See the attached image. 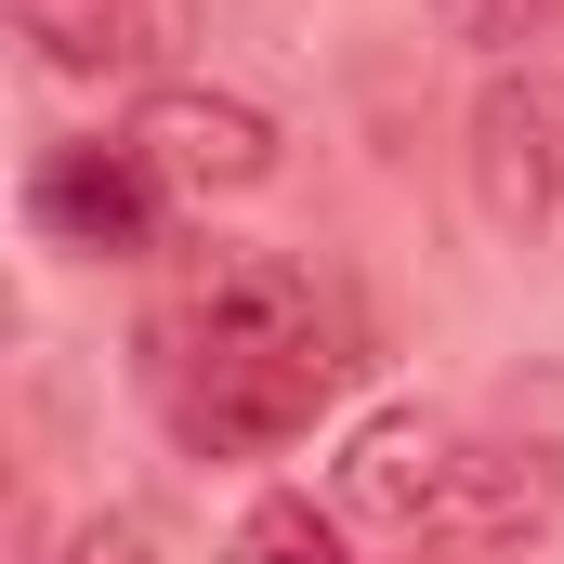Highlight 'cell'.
Here are the masks:
<instances>
[{
	"label": "cell",
	"mask_w": 564,
	"mask_h": 564,
	"mask_svg": "<svg viewBox=\"0 0 564 564\" xmlns=\"http://www.w3.org/2000/svg\"><path fill=\"white\" fill-rule=\"evenodd\" d=\"M144 394L197 459H263L341 394V368H276V355H197V341H144Z\"/></svg>",
	"instance_id": "2"
},
{
	"label": "cell",
	"mask_w": 564,
	"mask_h": 564,
	"mask_svg": "<svg viewBox=\"0 0 564 564\" xmlns=\"http://www.w3.org/2000/svg\"><path fill=\"white\" fill-rule=\"evenodd\" d=\"M144 341H197V355H276V368H341V302L302 276L289 250H210L197 276L144 315Z\"/></svg>",
	"instance_id": "1"
},
{
	"label": "cell",
	"mask_w": 564,
	"mask_h": 564,
	"mask_svg": "<svg viewBox=\"0 0 564 564\" xmlns=\"http://www.w3.org/2000/svg\"><path fill=\"white\" fill-rule=\"evenodd\" d=\"M224 564H355V525H341V512H315L302 486H276V499H250V512H237Z\"/></svg>",
	"instance_id": "9"
},
{
	"label": "cell",
	"mask_w": 564,
	"mask_h": 564,
	"mask_svg": "<svg viewBox=\"0 0 564 564\" xmlns=\"http://www.w3.org/2000/svg\"><path fill=\"white\" fill-rule=\"evenodd\" d=\"M459 473H473V433L433 421V408H368L328 459V512L341 525H381V539H446L459 512Z\"/></svg>",
	"instance_id": "4"
},
{
	"label": "cell",
	"mask_w": 564,
	"mask_h": 564,
	"mask_svg": "<svg viewBox=\"0 0 564 564\" xmlns=\"http://www.w3.org/2000/svg\"><path fill=\"white\" fill-rule=\"evenodd\" d=\"M13 40H40L53 79H132L158 53V0H13Z\"/></svg>",
	"instance_id": "8"
},
{
	"label": "cell",
	"mask_w": 564,
	"mask_h": 564,
	"mask_svg": "<svg viewBox=\"0 0 564 564\" xmlns=\"http://www.w3.org/2000/svg\"><path fill=\"white\" fill-rule=\"evenodd\" d=\"M158 210H171V184H158L144 144H53L40 184H26V224H40L53 250H93V263L158 250Z\"/></svg>",
	"instance_id": "6"
},
{
	"label": "cell",
	"mask_w": 564,
	"mask_h": 564,
	"mask_svg": "<svg viewBox=\"0 0 564 564\" xmlns=\"http://www.w3.org/2000/svg\"><path fill=\"white\" fill-rule=\"evenodd\" d=\"M564 512V459L552 446H486L473 433V473H459V512H446V552H512Z\"/></svg>",
	"instance_id": "7"
},
{
	"label": "cell",
	"mask_w": 564,
	"mask_h": 564,
	"mask_svg": "<svg viewBox=\"0 0 564 564\" xmlns=\"http://www.w3.org/2000/svg\"><path fill=\"white\" fill-rule=\"evenodd\" d=\"M66 564H158V552H144V525L106 512V525H79V539H66Z\"/></svg>",
	"instance_id": "10"
},
{
	"label": "cell",
	"mask_w": 564,
	"mask_h": 564,
	"mask_svg": "<svg viewBox=\"0 0 564 564\" xmlns=\"http://www.w3.org/2000/svg\"><path fill=\"white\" fill-rule=\"evenodd\" d=\"M459 171H473V210L499 237H539L564 224V66H499L459 119Z\"/></svg>",
	"instance_id": "3"
},
{
	"label": "cell",
	"mask_w": 564,
	"mask_h": 564,
	"mask_svg": "<svg viewBox=\"0 0 564 564\" xmlns=\"http://www.w3.org/2000/svg\"><path fill=\"white\" fill-rule=\"evenodd\" d=\"M119 144L158 158L171 197H250V184H276V119L250 93H210V79H158Z\"/></svg>",
	"instance_id": "5"
}]
</instances>
